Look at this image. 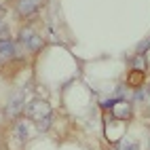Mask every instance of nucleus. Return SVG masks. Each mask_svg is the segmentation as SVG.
Listing matches in <instances>:
<instances>
[{"mask_svg": "<svg viewBox=\"0 0 150 150\" xmlns=\"http://www.w3.org/2000/svg\"><path fill=\"white\" fill-rule=\"evenodd\" d=\"M25 114L30 118H34V121H42V118L51 116V106H49L47 102H42V99H34V102H30L28 106H23Z\"/></svg>", "mask_w": 150, "mask_h": 150, "instance_id": "nucleus-1", "label": "nucleus"}, {"mask_svg": "<svg viewBox=\"0 0 150 150\" xmlns=\"http://www.w3.org/2000/svg\"><path fill=\"white\" fill-rule=\"evenodd\" d=\"M19 42H21V45L28 49V51H36V49L42 47L40 36H38L32 28H23L21 32H19Z\"/></svg>", "mask_w": 150, "mask_h": 150, "instance_id": "nucleus-2", "label": "nucleus"}, {"mask_svg": "<svg viewBox=\"0 0 150 150\" xmlns=\"http://www.w3.org/2000/svg\"><path fill=\"white\" fill-rule=\"evenodd\" d=\"M23 106H25V91H17L11 99H8L6 112L11 114V116H15V114H19L23 110Z\"/></svg>", "mask_w": 150, "mask_h": 150, "instance_id": "nucleus-3", "label": "nucleus"}, {"mask_svg": "<svg viewBox=\"0 0 150 150\" xmlns=\"http://www.w3.org/2000/svg\"><path fill=\"white\" fill-rule=\"evenodd\" d=\"M38 6H40V0H19L17 2V11H19V15L28 17V15H34Z\"/></svg>", "mask_w": 150, "mask_h": 150, "instance_id": "nucleus-4", "label": "nucleus"}, {"mask_svg": "<svg viewBox=\"0 0 150 150\" xmlns=\"http://www.w3.org/2000/svg\"><path fill=\"white\" fill-rule=\"evenodd\" d=\"M15 55V42L11 38H2L0 40V62H8Z\"/></svg>", "mask_w": 150, "mask_h": 150, "instance_id": "nucleus-5", "label": "nucleus"}, {"mask_svg": "<svg viewBox=\"0 0 150 150\" xmlns=\"http://www.w3.org/2000/svg\"><path fill=\"white\" fill-rule=\"evenodd\" d=\"M108 106H112V112L116 118H129L131 116V108L127 102H110Z\"/></svg>", "mask_w": 150, "mask_h": 150, "instance_id": "nucleus-6", "label": "nucleus"}, {"mask_svg": "<svg viewBox=\"0 0 150 150\" xmlns=\"http://www.w3.org/2000/svg\"><path fill=\"white\" fill-rule=\"evenodd\" d=\"M51 127V116L42 118V121H38V131H47V129Z\"/></svg>", "mask_w": 150, "mask_h": 150, "instance_id": "nucleus-7", "label": "nucleus"}, {"mask_svg": "<svg viewBox=\"0 0 150 150\" xmlns=\"http://www.w3.org/2000/svg\"><path fill=\"white\" fill-rule=\"evenodd\" d=\"M25 127H28L25 123H17V133H19V135H21L23 139H25V137L30 135V133H28V129H25Z\"/></svg>", "mask_w": 150, "mask_h": 150, "instance_id": "nucleus-8", "label": "nucleus"}, {"mask_svg": "<svg viewBox=\"0 0 150 150\" xmlns=\"http://www.w3.org/2000/svg\"><path fill=\"white\" fill-rule=\"evenodd\" d=\"M123 150H139L135 144H123Z\"/></svg>", "mask_w": 150, "mask_h": 150, "instance_id": "nucleus-9", "label": "nucleus"}, {"mask_svg": "<svg viewBox=\"0 0 150 150\" xmlns=\"http://www.w3.org/2000/svg\"><path fill=\"white\" fill-rule=\"evenodd\" d=\"M0 30H4V28H2V19H0Z\"/></svg>", "mask_w": 150, "mask_h": 150, "instance_id": "nucleus-10", "label": "nucleus"}, {"mask_svg": "<svg viewBox=\"0 0 150 150\" xmlns=\"http://www.w3.org/2000/svg\"><path fill=\"white\" fill-rule=\"evenodd\" d=\"M110 150H118V148H110Z\"/></svg>", "mask_w": 150, "mask_h": 150, "instance_id": "nucleus-11", "label": "nucleus"}]
</instances>
